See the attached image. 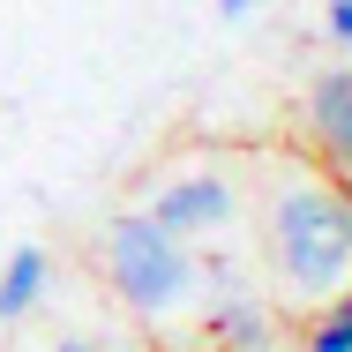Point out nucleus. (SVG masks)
<instances>
[{"label": "nucleus", "instance_id": "nucleus-1", "mask_svg": "<svg viewBox=\"0 0 352 352\" xmlns=\"http://www.w3.org/2000/svg\"><path fill=\"white\" fill-rule=\"evenodd\" d=\"M263 248L292 307H330L352 285V180L285 173L263 210Z\"/></svg>", "mask_w": 352, "mask_h": 352}, {"label": "nucleus", "instance_id": "nucleus-2", "mask_svg": "<svg viewBox=\"0 0 352 352\" xmlns=\"http://www.w3.org/2000/svg\"><path fill=\"white\" fill-rule=\"evenodd\" d=\"M98 263H105L113 292H120L135 315H180V307L195 300V285H203L195 255H188V240H173L165 225H150L142 210H128V217L105 225Z\"/></svg>", "mask_w": 352, "mask_h": 352}, {"label": "nucleus", "instance_id": "nucleus-3", "mask_svg": "<svg viewBox=\"0 0 352 352\" xmlns=\"http://www.w3.org/2000/svg\"><path fill=\"white\" fill-rule=\"evenodd\" d=\"M240 210V188L225 180V173H173V180H157V195H150V225H165L173 240H203L217 232L225 217Z\"/></svg>", "mask_w": 352, "mask_h": 352}, {"label": "nucleus", "instance_id": "nucleus-4", "mask_svg": "<svg viewBox=\"0 0 352 352\" xmlns=\"http://www.w3.org/2000/svg\"><path fill=\"white\" fill-rule=\"evenodd\" d=\"M300 128L315 142V157L330 165V180H352V68H322L307 82Z\"/></svg>", "mask_w": 352, "mask_h": 352}, {"label": "nucleus", "instance_id": "nucleus-5", "mask_svg": "<svg viewBox=\"0 0 352 352\" xmlns=\"http://www.w3.org/2000/svg\"><path fill=\"white\" fill-rule=\"evenodd\" d=\"M45 285H53L45 248H15V255L0 263V330H8V322H23V315L45 300Z\"/></svg>", "mask_w": 352, "mask_h": 352}, {"label": "nucleus", "instance_id": "nucleus-6", "mask_svg": "<svg viewBox=\"0 0 352 352\" xmlns=\"http://www.w3.org/2000/svg\"><path fill=\"white\" fill-rule=\"evenodd\" d=\"M210 338H217L225 352H263V345H278V338H270V315H263L255 300L217 307V315H210Z\"/></svg>", "mask_w": 352, "mask_h": 352}, {"label": "nucleus", "instance_id": "nucleus-7", "mask_svg": "<svg viewBox=\"0 0 352 352\" xmlns=\"http://www.w3.org/2000/svg\"><path fill=\"white\" fill-rule=\"evenodd\" d=\"M300 352H352V285L330 300V307H315V330H307Z\"/></svg>", "mask_w": 352, "mask_h": 352}, {"label": "nucleus", "instance_id": "nucleus-8", "mask_svg": "<svg viewBox=\"0 0 352 352\" xmlns=\"http://www.w3.org/2000/svg\"><path fill=\"white\" fill-rule=\"evenodd\" d=\"M322 30H330V45H352V0H330L322 8Z\"/></svg>", "mask_w": 352, "mask_h": 352}, {"label": "nucleus", "instance_id": "nucleus-9", "mask_svg": "<svg viewBox=\"0 0 352 352\" xmlns=\"http://www.w3.org/2000/svg\"><path fill=\"white\" fill-rule=\"evenodd\" d=\"M217 8H225V15H248V8H255V0H217Z\"/></svg>", "mask_w": 352, "mask_h": 352}, {"label": "nucleus", "instance_id": "nucleus-10", "mask_svg": "<svg viewBox=\"0 0 352 352\" xmlns=\"http://www.w3.org/2000/svg\"><path fill=\"white\" fill-rule=\"evenodd\" d=\"M53 352H105V345H53Z\"/></svg>", "mask_w": 352, "mask_h": 352}, {"label": "nucleus", "instance_id": "nucleus-11", "mask_svg": "<svg viewBox=\"0 0 352 352\" xmlns=\"http://www.w3.org/2000/svg\"><path fill=\"white\" fill-rule=\"evenodd\" d=\"M188 352H225V345H217V338H210V345H188Z\"/></svg>", "mask_w": 352, "mask_h": 352}, {"label": "nucleus", "instance_id": "nucleus-12", "mask_svg": "<svg viewBox=\"0 0 352 352\" xmlns=\"http://www.w3.org/2000/svg\"><path fill=\"white\" fill-rule=\"evenodd\" d=\"M263 352H292V345H263Z\"/></svg>", "mask_w": 352, "mask_h": 352}]
</instances>
